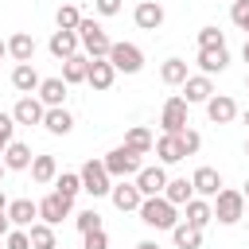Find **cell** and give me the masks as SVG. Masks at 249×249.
Wrapping results in <instances>:
<instances>
[{"label":"cell","mask_w":249,"mask_h":249,"mask_svg":"<svg viewBox=\"0 0 249 249\" xmlns=\"http://www.w3.org/2000/svg\"><path fill=\"white\" fill-rule=\"evenodd\" d=\"M136 214H140V222H144V226H152V230H175V226H179V206H171L163 195L144 198Z\"/></svg>","instance_id":"cell-1"},{"label":"cell","mask_w":249,"mask_h":249,"mask_svg":"<svg viewBox=\"0 0 249 249\" xmlns=\"http://www.w3.org/2000/svg\"><path fill=\"white\" fill-rule=\"evenodd\" d=\"M245 218V191H233V187H222L214 195V222L222 226H237Z\"/></svg>","instance_id":"cell-2"},{"label":"cell","mask_w":249,"mask_h":249,"mask_svg":"<svg viewBox=\"0 0 249 249\" xmlns=\"http://www.w3.org/2000/svg\"><path fill=\"white\" fill-rule=\"evenodd\" d=\"M140 167H144V156L132 152V148H124V144L113 148V152H105V171H109L113 179H136Z\"/></svg>","instance_id":"cell-3"},{"label":"cell","mask_w":249,"mask_h":249,"mask_svg":"<svg viewBox=\"0 0 249 249\" xmlns=\"http://www.w3.org/2000/svg\"><path fill=\"white\" fill-rule=\"evenodd\" d=\"M78 39H82V47H86L89 58H109V51H113V39L105 35V27H101L97 19H82Z\"/></svg>","instance_id":"cell-4"},{"label":"cell","mask_w":249,"mask_h":249,"mask_svg":"<svg viewBox=\"0 0 249 249\" xmlns=\"http://www.w3.org/2000/svg\"><path fill=\"white\" fill-rule=\"evenodd\" d=\"M78 175H82V191L93 195V198H101V195L113 191V175L105 171V160H86Z\"/></svg>","instance_id":"cell-5"},{"label":"cell","mask_w":249,"mask_h":249,"mask_svg":"<svg viewBox=\"0 0 249 249\" xmlns=\"http://www.w3.org/2000/svg\"><path fill=\"white\" fill-rule=\"evenodd\" d=\"M109 62H113L117 74H140V70H144V51H140L136 43H113Z\"/></svg>","instance_id":"cell-6"},{"label":"cell","mask_w":249,"mask_h":249,"mask_svg":"<svg viewBox=\"0 0 249 249\" xmlns=\"http://www.w3.org/2000/svg\"><path fill=\"white\" fill-rule=\"evenodd\" d=\"M160 128H163V132H171V136H179V132L187 128V101H183V97H167V101H163Z\"/></svg>","instance_id":"cell-7"},{"label":"cell","mask_w":249,"mask_h":249,"mask_svg":"<svg viewBox=\"0 0 249 249\" xmlns=\"http://www.w3.org/2000/svg\"><path fill=\"white\" fill-rule=\"evenodd\" d=\"M70 198H62L58 191H51L47 198H39V222H47V226H58L62 218H70Z\"/></svg>","instance_id":"cell-8"},{"label":"cell","mask_w":249,"mask_h":249,"mask_svg":"<svg viewBox=\"0 0 249 249\" xmlns=\"http://www.w3.org/2000/svg\"><path fill=\"white\" fill-rule=\"evenodd\" d=\"M132 183L140 187L144 198H156V195H163V187H167V171H163V163H156V167H140V175H136Z\"/></svg>","instance_id":"cell-9"},{"label":"cell","mask_w":249,"mask_h":249,"mask_svg":"<svg viewBox=\"0 0 249 249\" xmlns=\"http://www.w3.org/2000/svg\"><path fill=\"white\" fill-rule=\"evenodd\" d=\"M109 198H113V206H117L121 214H128V210H140V202H144V195H140V187H136V183H128V179H121V183H113V191H109Z\"/></svg>","instance_id":"cell-10"},{"label":"cell","mask_w":249,"mask_h":249,"mask_svg":"<svg viewBox=\"0 0 249 249\" xmlns=\"http://www.w3.org/2000/svg\"><path fill=\"white\" fill-rule=\"evenodd\" d=\"M214 97V82L206 78V74H191L187 82H183V101L187 105H206Z\"/></svg>","instance_id":"cell-11"},{"label":"cell","mask_w":249,"mask_h":249,"mask_svg":"<svg viewBox=\"0 0 249 249\" xmlns=\"http://www.w3.org/2000/svg\"><path fill=\"white\" fill-rule=\"evenodd\" d=\"M117 82V70L109 58H89V74H86V86H93L97 93H105L109 86Z\"/></svg>","instance_id":"cell-12"},{"label":"cell","mask_w":249,"mask_h":249,"mask_svg":"<svg viewBox=\"0 0 249 249\" xmlns=\"http://www.w3.org/2000/svg\"><path fill=\"white\" fill-rule=\"evenodd\" d=\"M12 117H16V124H43V117H47V105H43V101L31 93V97H19V101H16Z\"/></svg>","instance_id":"cell-13"},{"label":"cell","mask_w":249,"mask_h":249,"mask_svg":"<svg viewBox=\"0 0 249 249\" xmlns=\"http://www.w3.org/2000/svg\"><path fill=\"white\" fill-rule=\"evenodd\" d=\"M8 218H12L16 230H31L35 218H39V202H31V198H12V202H8Z\"/></svg>","instance_id":"cell-14"},{"label":"cell","mask_w":249,"mask_h":249,"mask_svg":"<svg viewBox=\"0 0 249 249\" xmlns=\"http://www.w3.org/2000/svg\"><path fill=\"white\" fill-rule=\"evenodd\" d=\"M132 19H136L140 31H156V27L163 23V4H160V0H140L136 12H132Z\"/></svg>","instance_id":"cell-15"},{"label":"cell","mask_w":249,"mask_h":249,"mask_svg":"<svg viewBox=\"0 0 249 249\" xmlns=\"http://www.w3.org/2000/svg\"><path fill=\"white\" fill-rule=\"evenodd\" d=\"M39 82H43V78H39V70H35L31 62H16V66H12V86H16L23 97L39 93Z\"/></svg>","instance_id":"cell-16"},{"label":"cell","mask_w":249,"mask_h":249,"mask_svg":"<svg viewBox=\"0 0 249 249\" xmlns=\"http://www.w3.org/2000/svg\"><path fill=\"white\" fill-rule=\"evenodd\" d=\"M66 93H70V86L62 82V78H43L39 82V101L47 105V109H62V101H66Z\"/></svg>","instance_id":"cell-17"},{"label":"cell","mask_w":249,"mask_h":249,"mask_svg":"<svg viewBox=\"0 0 249 249\" xmlns=\"http://www.w3.org/2000/svg\"><path fill=\"white\" fill-rule=\"evenodd\" d=\"M206 117H210L214 124H230V121L237 117V101H233L230 93H214V97L206 101Z\"/></svg>","instance_id":"cell-18"},{"label":"cell","mask_w":249,"mask_h":249,"mask_svg":"<svg viewBox=\"0 0 249 249\" xmlns=\"http://www.w3.org/2000/svg\"><path fill=\"white\" fill-rule=\"evenodd\" d=\"M191 187H195L198 198H214V195L222 191V175H218V167H198V171L191 175Z\"/></svg>","instance_id":"cell-19"},{"label":"cell","mask_w":249,"mask_h":249,"mask_svg":"<svg viewBox=\"0 0 249 249\" xmlns=\"http://www.w3.org/2000/svg\"><path fill=\"white\" fill-rule=\"evenodd\" d=\"M78 47H82V39H78V31H54L51 35V43H47V51L54 54V58H74L78 54Z\"/></svg>","instance_id":"cell-20"},{"label":"cell","mask_w":249,"mask_h":249,"mask_svg":"<svg viewBox=\"0 0 249 249\" xmlns=\"http://www.w3.org/2000/svg\"><path fill=\"white\" fill-rule=\"evenodd\" d=\"M183 210H187V218H183V222H187V226H195V230H206V226L214 222V202H206V198H198V195H195Z\"/></svg>","instance_id":"cell-21"},{"label":"cell","mask_w":249,"mask_h":249,"mask_svg":"<svg viewBox=\"0 0 249 249\" xmlns=\"http://www.w3.org/2000/svg\"><path fill=\"white\" fill-rule=\"evenodd\" d=\"M198 66H202V74H206V78H210V74H222V70L230 66V51H226V47L198 51Z\"/></svg>","instance_id":"cell-22"},{"label":"cell","mask_w":249,"mask_h":249,"mask_svg":"<svg viewBox=\"0 0 249 249\" xmlns=\"http://www.w3.org/2000/svg\"><path fill=\"white\" fill-rule=\"evenodd\" d=\"M31 160H35V156H31V148H27V144H19V140H12V144L4 148V167H8V171H27V167H31Z\"/></svg>","instance_id":"cell-23"},{"label":"cell","mask_w":249,"mask_h":249,"mask_svg":"<svg viewBox=\"0 0 249 249\" xmlns=\"http://www.w3.org/2000/svg\"><path fill=\"white\" fill-rule=\"evenodd\" d=\"M8 54H12L16 62H31V58H35V39H31L27 31H16V35L8 39Z\"/></svg>","instance_id":"cell-24"},{"label":"cell","mask_w":249,"mask_h":249,"mask_svg":"<svg viewBox=\"0 0 249 249\" xmlns=\"http://www.w3.org/2000/svg\"><path fill=\"white\" fill-rule=\"evenodd\" d=\"M86 74H89V54H74V58L62 62V82H66V86L86 82Z\"/></svg>","instance_id":"cell-25"},{"label":"cell","mask_w":249,"mask_h":249,"mask_svg":"<svg viewBox=\"0 0 249 249\" xmlns=\"http://www.w3.org/2000/svg\"><path fill=\"white\" fill-rule=\"evenodd\" d=\"M156 156H160V163H179L187 152H183V144H179V136H171V132H163L160 140H156Z\"/></svg>","instance_id":"cell-26"},{"label":"cell","mask_w":249,"mask_h":249,"mask_svg":"<svg viewBox=\"0 0 249 249\" xmlns=\"http://www.w3.org/2000/svg\"><path fill=\"white\" fill-rule=\"evenodd\" d=\"M31 179H35L39 187L54 183V179H58V163H54V156H35V160H31Z\"/></svg>","instance_id":"cell-27"},{"label":"cell","mask_w":249,"mask_h":249,"mask_svg":"<svg viewBox=\"0 0 249 249\" xmlns=\"http://www.w3.org/2000/svg\"><path fill=\"white\" fill-rule=\"evenodd\" d=\"M163 198H167L171 206H187V202L195 198V187H191V179H167V187H163Z\"/></svg>","instance_id":"cell-28"},{"label":"cell","mask_w":249,"mask_h":249,"mask_svg":"<svg viewBox=\"0 0 249 249\" xmlns=\"http://www.w3.org/2000/svg\"><path fill=\"white\" fill-rule=\"evenodd\" d=\"M43 128H47L51 136H66V132L74 128V117H70L66 109H47V117H43Z\"/></svg>","instance_id":"cell-29"},{"label":"cell","mask_w":249,"mask_h":249,"mask_svg":"<svg viewBox=\"0 0 249 249\" xmlns=\"http://www.w3.org/2000/svg\"><path fill=\"white\" fill-rule=\"evenodd\" d=\"M124 148H132V152H140V156H148V152L156 148V140H152V132H148L144 124H132V128L124 132Z\"/></svg>","instance_id":"cell-30"},{"label":"cell","mask_w":249,"mask_h":249,"mask_svg":"<svg viewBox=\"0 0 249 249\" xmlns=\"http://www.w3.org/2000/svg\"><path fill=\"white\" fill-rule=\"evenodd\" d=\"M187 78H191V74H187V62H183V58H167V62L160 66V82H163V86H183Z\"/></svg>","instance_id":"cell-31"},{"label":"cell","mask_w":249,"mask_h":249,"mask_svg":"<svg viewBox=\"0 0 249 249\" xmlns=\"http://www.w3.org/2000/svg\"><path fill=\"white\" fill-rule=\"evenodd\" d=\"M171 241H175V249H198V245H202V230L179 222V226L171 230Z\"/></svg>","instance_id":"cell-32"},{"label":"cell","mask_w":249,"mask_h":249,"mask_svg":"<svg viewBox=\"0 0 249 249\" xmlns=\"http://www.w3.org/2000/svg\"><path fill=\"white\" fill-rule=\"evenodd\" d=\"M27 237H31V249H58L54 226H47V222H35V226L27 230Z\"/></svg>","instance_id":"cell-33"},{"label":"cell","mask_w":249,"mask_h":249,"mask_svg":"<svg viewBox=\"0 0 249 249\" xmlns=\"http://www.w3.org/2000/svg\"><path fill=\"white\" fill-rule=\"evenodd\" d=\"M54 191L62 195V198H78V191H82V175L78 171H58V179H54Z\"/></svg>","instance_id":"cell-34"},{"label":"cell","mask_w":249,"mask_h":249,"mask_svg":"<svg viewBox=\"0 0 249 249\" xmlns=\"http://www.w3.org/2000/svg\"><path fill=\"white\" fill-rule=\"evenodd\" d=\"M82 19H86V16H82L74 4H62V8L54 12V23H58V31H78V27H82Z\"/></svg>","instance_id":"cell-35"},{"label":"cell","mask_w":249,"mask_h":249,"mask_svg":"<svg viewBox=\"0 0 249 249\" xmlns=\"http://www.w3.org/2000/svg\"><path fill=\"white\" fill-rule=\"evenodd\" d=\"M74 226H78L82 233H93V230H101V214H97L93 206H89V210H78V214H74Z\"/></svg>","instance_id":"cell-36"},{"label":"cell","mask_w":249,"mask_h":249,"mask_svg":"<svg viewBox=\"0 0 249 249\" xmlns=\"http://www.w3.org/2000/svg\"><path fill=\"white\" fill-rule=\"evenodd\" d=\"M210 47H226V35L210 23V27H202L198 31V51H210Z\"/></svg>","instance_id":"cell-37"},{"label":"cell","mask_w":249,"mask_h":249,"mask_svg":"<svg viewBox=\"0 0 249 249\" xmlns=\"http://www.w3.org/2000/svg\"><path fill=\"white\" fill-rule=\"evenodd\" d=\"M16 140V117L12 113H0V156H4V148Z\"/></svg>","instance_id":"cell-38"},{"label":"cell","mask_w":249,"mask_h":249,"mask_svg":"<svg viewBox=\"0 0 249 249\" xmlns=\"http://www.w3.org/2000/svg\"><path fill=\"white\" fill-rule=\"evenodd\" d=\"M230 19H233V27H241V31L249 35V0H233V8H230Z\"/></svg>","instance_id":"cell-39"},{"label":"cell","mask_w":249,"mask_h":249,"mask_svg":"<svg viewBox=\"0 0 249 249\" xmlns=\"http://www.w3.org/2000/svg\"><path fill=\"white\" fill-rule=\"evenodd\" d=\"M179 144H183V152H187V156H195V152L202 148V136H198L195 128H183V132H179Z\"/></svg>","instance_id":"cell-40"},{"label":"cell","mask_w":249,"mask_h":249,"mask_svg":"<svg viewBox=\"0 0 249 249\" xmlns=\"http://www.w3.org/2000/svg\"><path fill=\"white\" fill-rule=\"evenodd\" d=\"M82 249H109V233H105V230L82 233Z\"/></svg>","instance_id":"cell-41"},{"label":"cell","mask_w":249,"mask_h":249,"mask_svg":"<svg viewBox=\"0 0 249 249\" xmlns=\"http://www.w3.org/2000/svg\"><path fill=\"white\" fill-rule=\"evenodd\" d=\"M4 245H8V249H31V237H27V230H12V233L4 237Z\"/></svg>","instance_id":"cell-42"},{"label":"cell","mask_w":249,"mask_h":249,"mask_svg":"<svg viewBox=\"0 0 249 249\" xmlns=\"http://www.w3.org/2000/svg\"><path fill=\"white\" fill-rule=\"evenodd\" d=\"M93 12L97 16H117L121 12V0H93Z\"/></svg>","instance_id":"cell-43"},{"label":"cell","mask_w":249,"mask_h":249,"mask_svg":"<svg viewBox=\"0 0 249 249\" xmlns=\"http://www.w3.org/2000/svg\"><path fill=\"white\" fill-rule=\"evenodd\" d=\"M12 230H16V226H12V218H8V210H4V214H0V237H8Z\"/></svg>","instance_id":"cell-44"},{"label":"cell","mask_w":249,"mask_h":249,"mask_svg":"<svg viewBox=\"0 0 249 249\" xmlns=\"http://www.w3.org/2000/svg\"><path fill=\"white\" fill-rule=\"evenodd\" d=\"M136 249H160V241H136Z\"/></svg>","instance_id":"cell-45"},{"label":"cell","mask_w":249,"mask_h":249,"mask_svg":"<svg viewBox=\"0 0 249 249\" xmlns=\"http://www.w3.org/2000/svg\"><path fill=\"white\" fill-rule=\"evenodd\" d=\"M8 210V195H4V187H0V214Z\"/></svg>","instance_id":"cell-46"},{"label":"cell","mask_w":249,"mask_h":249,"mask_svg":"<svg viewBox=\"0 0 249 249\" xmlns=\"http://www.w3.org/2000/svg\"><path fill=\"white\" fill-rule=\"evenodd\" d=\"M4 54H8V39H0V58H4Z\"/></svg>","instance_id":"cell-47"},{"label":"cell","mask_w":249,"mask_h":249,"mask_svg":"<svg viewBox=\"0 0 249 249\" xmlns=\"http://www.w3.org/2000/svg\"><path fill=\"white\" fill-rule=\"evenodd\" d=\"M241 54H245V62H249V39H245V47H241Z\"/></svg>","instance_id":"cell-48"},{"label":"cell","mask_w":249,"mask_h":249,"mask_svg":"<svg viewBox=\"0 0 249 249\" xmlns=\"http://www.w3.org/2000/svg\"><path fill=\"white\" fill-rule=\"evenodd\" d=\"M4 171H8V167H4V160H0V183H4Z\"/></svg>","instance_id":"cell-49"},{"label":"cell","mask_w":249,"mask_h":249,"mask_svg":"<svg viewBox=\"0 0 249 249\" xmlns=\"http://www.w3.org/2000/svg\"><path fill=\"white\" fill-rule=\"evenodd\" d=\"M245 202H249V179H245Z\"/></svg>","instance_id":"cell-50"},{"label":"cell","mask_w":249,"mask_h":249,"mask_svg":"<svg viewBox=\"0 0 249 249\" xmlns=\"http://www.w3.org/2000/svg\"><path fill=\"white\" fill-rule=\"evenodd\" d=\"M241 117H245V124H249V109H245V113H241Z\"/></svg>","instance_id":"cell-51"},{"label":"cell","mask_w":249,"mask_h":249,"mask_svg":"<svg viewBox=\"0 0 249 249\" xmlns=\"http://www.w3.org/2000/svg\"><path fill=\"white\" fill-rule=\"evenodd\" d=\"M245 156H249V140H245Z\"/></svg>","instance_id":"cell-52"},{"label":"cell","mask_w":249,"mask_h":249,"mask_svg":"<svg viewBox=\"0 0 249 249\" xmlns=\"http://www.w3.org/2000/svg\"><path fill=\"white\" fill-rule=\"evenodd\" d=\"M245 86H249V74H245Z\"/></svg>","instance_id":"cell-53"},{"label":"cell","mask_w":249,"mask_h":249,"mask_svg":"<svg viewBox=\"0 0 249 249\" xmlns=\"http://www.w3.org/2000/svg\"><path fill=\"white\" fill-rule=\"evenodd\" d=\"M245 206H249V202H245Z\"/></svg>","instance_id":"cell-54"}]
</instances>
